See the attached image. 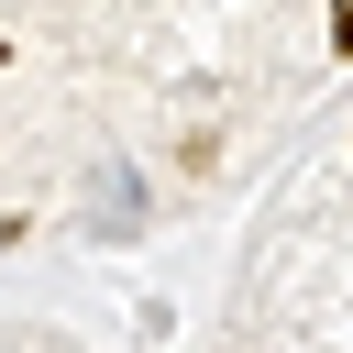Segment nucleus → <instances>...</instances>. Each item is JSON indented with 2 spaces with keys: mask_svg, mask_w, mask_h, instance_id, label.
Masks as SVG:
<instances>
[{
  "mask_svg": "<svg viewBox=\"0 0 353 353\" xmlns=\"http://www.w3.org/2000/svg\"><path fill=\"white\" fill-rule=\"evenodd\" d=\"M331 44H342V55H353V11H342V22H331Z\"/></svg>",
  "mask_w": 353,
  "mask_h": 353,
  "instance_id": "f257e3e1",
  "label": "nucleus"
},
{
  "mask_svg": "<svg viewBox=\"0 0 353 353\" xmlns=\"http://www.w3.org/2000/svg\"><path fill=\"white\" fill-rule=\"evenodd\" d=\"M0 55H11V44H0Z\"/></svg>",
  "mask_w": 353,
  "mask_h": 353,
  "instance_id": "f03ea898",
  "label": "nucleus"
}]
</instances>
